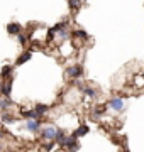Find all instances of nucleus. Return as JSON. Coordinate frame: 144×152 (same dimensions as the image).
<instances>
[{"label":"nucleus","mask_w":144,"mask_h":152,"mask_svg":"<svg viewBox=\"0 0 144 152\" xmlns=\"http://www.w3.org/2000/svg\"><path fill=\"white\" fill-rule=\"evenodd\" d=\"M58 127L53 124H46L43 125V129L39 130V137L43 139L44 142H54L56 140V135H58Z\"/></svg>","instance_id":"f257e3e1"},{"label":"nucleus","mask_w":144,"mask_h":152,"mask_svg":"<svg viewBox=\"0 0 144 152\" xmlns=\"http://www.w3.org/2000/svg\"><path fill=\"white\" fill-rule=\"evenodd\" d=\"M109 108L114 110V112H122V110L126 108V102H124V98L122 96H114L109 100Z\"/></svg>","instance_id":"f03ea898"},{"label":"nucleus","mask_w":144,"mask_h":152,"mask_svg":"<svg viewBox=\"0 0 144 152\" xmlns=\"http://www.w3.org/2000/svg\"><path fill=\"white\" fill-rule=\"evenodd\" d=\"M66 76H68V78H71V80H78V78H82V76H83V66H82V64L70 66V68L66 69Z\"/></svg>","instance_id":"7ed1b4c3"},{"label":"nucleus","mask_w":144,"mask_h":152,"mask_svg":"<svg viewBox=\"0 0 144 152\" xmlns=\"http://www.w3.org/2000/svg\"><path fill=\"white\" fill-rule=\"evenodd\" d=\"M63 149H66L68 152H76L80 149V144H78V139L75 135H68L66 142H65V147Z\"/></svg>","instance_id":"20e7f679"},{"label":"nucleus","mask_w":144,"mask_h":152,"mask_svg":"<svg viewBox=\"0 0 144 152\" xmlns=\"http://www.w3.org/2000/svg\"><path fill=\"white\" fill-rule=\"evenodd\" d=\"M41 129H43L41 120H27V124H26V130L31 132V134H39Z\"/></svg>","instance_id":"39448f33"},{"label":"nucleus","mask_w":144,"mask_h":152,"mask_svg":"<svg viewBox=\"0 0 144 152\" xmlns=\"http://www.w3.org/2000/svg\"><path fill=\"white\" fill-rule=\"evenodd\" d=\"M19 115L24 117V118H27V120H41V115L37 113V110L36 108H32V110H21Z\"/></svg>","instance_id":"423d86ee"},{"label":"nucleus","mask_w":144,"mask_h":152,"mask_svg":"<svg viewBox=\"0 0 144 152\" xmlns=\"http://www.w3.org/2000/svg\"><path fill=\"white\" fill-rule=\"evenodd\" d=\"M7 31H9V34L19 36V34L22 32V26H21V24H17V22H10V24L7 26Z\"/></svg>","instance_id":"0eeeda50"},{"label":"nucleus","mask_w":144,"mask_h":152,"mask_svg":"<svg viewBox=\"0 0 144 152\" xmlns=\"http://www.w3.org/2000/svg\"><path fill=\"white\" fill-rule=\"evenodd\" d=\"M88 132H90V127H88V125H80V127H78L76 130L73 132L71 135H75V137H76V139H80V137L87 135Z\"/></svg>","instance_id":"6e6552de"},{"label":"nucleus","mask_w":144,"mask_h":152,"mask_svg":"<svg viewBox=\"0 0 144 152\" xmlns=\"http://www.w3.org/2000/svg\"><path fill=\"white\" fill-rule=\"evenodd\" d=\"M0 122H2V124H15V122H17V118L14 117V115L7 113V112H2V117H0Z\"/></svg>","instance_id":"1a4fd4ad"},{"label":"nucleus","mask_w":144,"mask_h":152,"mask_svg":"<svg viewBox=\"0 0 144 152\" xmlns=\"http://www.w3.org/2000/svg\"><path fill=\"white\" fill-rule=\"evenodd\" d=\"M31 58H32V51H26L24 54L19 56V59L15 61V64H17V66H21V64H24V63H27Z\"/></svg>","instance_id":"9d476101"},{"label":"nucleus","mask_w":144,"mask_h":152,"mask_svg":"<svg viewBox=\"0 0 144 152\" xmlns=\"http://www.w3.org/2000/svg\"><path fill=\"white\" fill-rule=\"evenodd\" d=\"M12 73H14V66H4V68H2V71H0V76H2V78H4V80H7V78H10L12 76Z\"/></svg>","instance_id":"9b49d317"},{"label":"nucleus","mask_w":144,"mask_h":152,"mask_svg":"<svg viewBox=\"0 0 144 152\" xmlns=\"http://www.w3.org/2000/svg\"><path fill=\"white\" fill-rule=\"evenodd\" d=\"M2 95L7 98H10L12 95V80H9V81H4V90H2Z\"/></svg>","instance_id":"f8f14e48"},{"label":"nucleus","mask_w":144,"mask_h":152,"mask_svg":"<svg viewBox=\"0 0 144 152\" xmlns=\"http://www.w3.org/2000/svg\"><path fill=\"white\" fill-rule=\"evenodd\" d=\"M10 107H12V100H10V98H7V96L0 98V110H2V112L9 110Z\"/></svg>","instance_id":"ddd939ff"},{"label":"nucleus","mask_w":144,"mask_h":152,"mask_svg":"<svg viewBox=\"0 0 144 152\" xmlns=\"http://www.w3.org/2000/svg\"><path fill=\"white\" fill-rule=\"evenodd\" d=\"M34 108L37 110V113L41 115V118H43V117H44V115L48 113V112H49V105H44V103H37V105H36V107H34Z\"/></svg>","instance_id":"4468645a"},{"label":"nucleus","mask_w":144,"mask_h":152,"mask_svg":"<svg viewBox=\"0 0 144 152\" xmlns=\"http://www.w3.org/2000/svg\"><path fill=\"white\" fill-rule=\"evenodd\" d=\"M68 5L71 10H78L82 7V0H68Z\"/></svg>","instance_id":"2eb2a0df"},{"label":"nucleus","mask_w":144,"mask_h":152,"mask_svg":"<svg viewBox=\"0 0 144 152\" xmlns=\"http://www.w3.org/2000/svg\"><path fill=\"white\" fill-rule=\"evenodd\" d=\"M75 36H78V37H80V39H85V41L88 39V34L85 32L83 29H78V31H75Z\"/></svg>","instance_id":"dca6fc26"},{"label":"nucleus","mask_w":144,"mask_h":152,"mask_svg":"<svg viewBox=\"0 0 144 152\" xmlns=\"http://www.w3.org/2000/svg\"><path fill=\"white\" fill-rule=\"evenodd\" d=\"M17 37H19V42H21V44H27V36H26L24 32H21Z\"/></svg>","instance_id":"f3484780"},{"label":"nucleus","mask_w":144,"mask_h":152,"mask_svg":"<svg viewBox=\"0 0 144 152\" xmlns=\"http://www.w3.org/2000/svg\"><path fill=\"white\" fill-rule=\"evenodd\" d=\"M4 137H5V132H4V130H2V129H0V140H2Z\"/></svg>","instance_id":"a211bd4d"},{"label":"nucleus","mask_w":144,"mask_h":152,"mask_svg":"<svg viewBox=\"0 0 144 152\" xmlns=\"http://www.w3.org/2000/svg\"><path fill=\"white\" fill-rule=\"evenodd\" d=\"M2 90H4V81L0 80V93H2Z\"/></svg>","instance_id":"6ab92c4d"},{"label":"nucleus","mask_w":144,"mask_h":152,"mask_svg":"<svg viewBox=\"0 0 144 152\" xmlns=\"http://www.w3.org/2000/svg\"><path fill=\"white\" fill-rule=\"evenodd\" d=\"M141 76H143V78H144V71H143V73H141Z\"/></svg>","instance_id":"aec40b11"}]
</instances>
